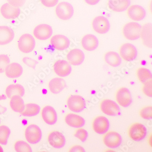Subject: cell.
<instances>
[{
  "label": "cell",
  "instance_id": "ffe728a7",
  "mask_svg": "<svg viewBox=\"0 0 152 152\" xmlns=\"http://www.w3.org/2000/svg\"><path fill=\"white\" fill-rule=\"evenodd\" d=\"M42 117L44 121L48 125L56 124L57 121L56 112L53 107L47 106L42 111Z\"/></svg>",
  "mask_w": 152,
  "mask_h": 152
},
{
  "label": "cell",
  "instance_id": "d6986e66",
  "mask_svg": "<svg viewBox=\"0 0 152 152\" xmlns=\"http://www.w3.org/2000/svg\"><path fill=\"white\" fill-rule=\"evenodd\" d=\"M67 58L70 64L77 66L80 65L83 62L85 56L82 50L78 48H74L69 52Z\"/></svg>",
  "mask_w": 152,
  "mask_h": 152
},
{
  "label": "cell",
  "instance_id": "4dcf8cb0",
  "mask_svg": "<svg viewBox=\"0 0 152 152\" xmlns=\"http://www.w3.org/2000/svg\"><path fill=\"white\" fill-rule=\"evenodd\" d=\"M40 107L39 105L34 103H28L25 106V109L21 115L24 117H33L39 113Z\"/></svg>",
  "mask_w": 152,
  "mask_h": 152
},
{
  "label": "cell",
  "instance_id": "7a4b0ae2",
  "mask_svg": "<svg viewBox=\"0 0 152 152\" xmlns=\"http://www.w3.org/2000/svg\"><path fill=\"white\" fill-rule=\"evenodd\" d=\"M18 45L20 51L25 53H29L33 51L35 47V41L33 36L25 34L19 38Z\"/></svg>",
  "mask_w": 152,
  "mask_h": 152
},
{
  "label": "cell",
  "instance_id": "5b68a950",
  "mask_svg": "<svg viewBox=\"0 0 152 152\" xmlns=\"http://www.w3.org/2000/svg\"><path fill=\"white\" fill-rule=\"evenodd\" d=\"M68 108L72 112L80 113L86 108V103L85 99L79 95H71L67 100Z\"/></svg>",
  "mask_w": 152,
  "mask_h": 152
},
{
  "label": "cell",
  "instance_id": "f35d334b",
  "mask_svg": "<svg viewBox=\"0 0 152 152\" xmlns=\"http://www.w3.org/2000/svg\"><path fill=\"white\" fill-rule=\"evenodd\" d=\"M43 6L47 7H52L58 3V0H40Z\"/></svg>",
  "mask_w": 152,
  "mask_h": 152
},
{
  "label": "cell",
  "instance_id": "ab89813d",
  "mask_svg": "<svg viewBox=\"0 0 152 152\" xmlns=\"http://www.w3.org/2000/svg\"><path fill=\"white\" fill-rule=\"evenodd\" d=\"M24 63L30 67L35 68L36 65L38 64V62L36 60L32 59V58L29 57H24L23 59Z\"/></svg>",
  "mask_w": 152,
  "mask_h": 152
},
{
  "label": "cell",
  "instance_id": "bcb514c9",
  "mask_svg": "<svg viewBox=\"0 0 152 152\" xmlns=\"http://www.w3.org/2000/svg\"><path fill=\"white\" fill-rule=\"evenodd\" d=\"M3 152V149H2V147H1V146H0V152Z\"/></svg>",
  "mask_w": 152,
  "mask_h": 152
},
{
  "label": "cell",
  "instance_id": "d4e9b609",
  "mask_svg": "<svg viewBox=\"0 0 152 152\" xmlns=\"http://www.w3.org/2000/svg\"><path fill=\"white\" fill-rule=\"evenodd\" d=\"M130 5V0H110L108 7L113 12H123L129 8Z\"/></svg>",
  "mask_w": 152,
  "mask_h": 152
},
{
  "label": "cell",
  "instance_id": "277c9868",
  "mask_svg": "<svg viewBox=\"0 0 152 152\" xmlns=\"http://www.w3.org/2000/svg\"><path fill=\"white\" fill-rule=\"evenodd\" d=\"M56 12L57 16L59 19L68 20L73 16L74 10L72 5L68 2H61L56 6Z\"/></svg>",
  "mask_w": 152,
  "mask_h": 152
},
{
  "label": "cell",
  "instance_id": "e0dca14e",
  "mask_svg": "<svg viewBox=\"0 0 152 152\" xmlns=\"http://www.w3.org/2000/svg\"><path fill=\"white\" fill-rule=\"evenodd\" d=\"M48 140L51 146L56 148L63 147L66 142L65 137L62 133L56 131L50 133Z\"/></svg>",
  "mask_w": 152,
  "mask_h": 152
},
{
  "label": "cell",
  "instance_id": "8fae6325",
  "mask_svg": "<svg viewBox=\"0 0 152 152\" xmlns=\"http://www.w3.org/2000/svg\"><path fill=\"white\" fill-rule=\"evenodd\" d=\"M103 141L107 147L114 148L118 147L122 142L121 136L116 132H107L103 137Z\"/></svg>",
  "mask_w": 152,
  "mask_h": 152
},
{
  "label": "cell",
  "instance_id": "52a82bcc",
  "mask_svg": "<svg viewBox=\"0 0 152 152\" xmlns=\"http://www.w3.org/2000/svg\"><path fill=\"white\" fill-rule=\"evenodd\" d=\"M100 108L102 112L108 115L117 116L121 114L118 105L110 99L103 100L100 104Z\"/></svg>",
  "mask_w": 152,
  "mask_h": 152
},
{
  "label": "cell",
  "instance_id": "ba28073f",
  "mask_svg": "<svg viewBox=\"0 0 152 152\" xmlns=\"http://www.w3.org/2000/svg\"><path fill=\"white\" fill-rule=\"evenodd\" d=\"M92 26L95 32L103 34L108 32L110 24L108 20L103 16H97L94 18L92 22Z\"/></svg>",
  "mask_w": 152,
  "mask_h": 152
},
{
  "label": "cell",
  "instance_id": "60d3db41",
  "mask_svg": "<svg viewBox=\"0 0 152 152\" xmlns=\"http://www.w3.org/2000/svg\"><path fill=\"white\" fill-rule=\"evenodd\" d=\"M10 5L14 7H20L23 6L26 0H7Z\"/></svg>",
  "mask_w": 152,
  "mask_h": 152
},
{
  "label": "cell",
  "instance_id": "74e56055",
  "mask_svg": "<svg viewBox=\"0 0 152 152\" xmlns=\"http://www.w3.org/2000/svg\"><path fill=\"white\" fill-rule=\"evenodd\" d=\"M152 80H148L143 83L142 91L146 96L148 97L152 96Z\"/></svg>",
  "mask_w": 152,
  "mask_h": 152
},
{
  "label": "cell",
  "instance_id": "484cf974",
  "mask_svg": "<svg viewBox=\"0 0 152 152\" xmlns=\"http://www.w3.org/2000/svg\"><path fill=\"white\" fill-rule=\"evenodd\" d=\"M66 87L65 80L62 78H53L48 83V88L50 91L53 94H58Z\"/></svg>",
  "mask_w": 152,
  "mask_h": 152
},
{
  "label": "cell",
  "instance_id": "6da1fadb",
  "mask_svg": "<svg viewBox=\"0 0 152 152\" xmlns=\"http://www.w3.org/2000/svg\"><path fill=\"white\" fill-rule=\"evenodd\" d=\"M141 28V25L136 22L127 23L123 27V35L129 40H135L140 38Z\"/></svg>",
  "mask_w": 152,
  "mask_h": 152
},
{
  "label": "cell",
  "instance_id": "30bf717a",
  "mask_svg": "<svg viewBox=\"0 0 152 152\" xmlns=\"http://www.w3.org/2000/svg\"><path fill=\"white\" fill-rule=\"evenodd\" d=\"M115 98L118 103L121 107H126L132 102V97L129 90L126 87H121L117 91Z\"/></svg>",
  "mask_w": 152,
  "mask_h": 152
},
{
  "label": "cell",
  "instance_id": "9c48e42d",
  "mask_svg": "<svg viewBox=\"0 0 152 152\" xmlns=\"http://www.w3.org/2000/svg\"><path fill=\"white\" fill-rule=\"evenodd\" d=\"M119 53L122 58L127 61H131L135 59L137 54L135 47L129 43L121 45L119 48Z\"/></svg>",
  "mask_w": 152,
  "mask_h": 152
},
{
  "label": "cell",
  "instance_id": "4316f807",
  "mask_svg": "<svg viewBox=\"0 0 152 152\" xmlns=\"http://www.w3.org/2000/svg\"><path fill=\"white\" fill-rule=\"evenodd\" d=\"M23 73L22 66L17 63H12L9 64L5 70V74L8 78H17L20 77Z\"/></svg>",
  "mask_w": 152,
  "mask_h": 152
},
{
  "label": "cell",
  "instance_id": "d590c367",
  "mask_svg": "<svg viewBox=\"0 0 152 152\" xmlns=\"http://www.w3.org/2000/svg\"><path fill=\"white\" fill-rule=\"evenodd\" d=\"M140 116L144 119H150L152 118V106H148L142 108L139 112Z\"/></svg>",
  "mask_w": 152,
  "mask_h": 152
},
{
  "label": "cell",
  "instance_id": "9a60e30c",
  "mask_svg": "<svg viewBox=\"0 0 152 152\" xmlns=\"http://www.w3.org/2000/svg\"><path fill=\"white\" fill-rule=\"evenodd\" d=\"M53 70L56 74L60 77L68 76L71 73L72 68L66 60H57L53 65Z\"/></svg>",
  "mask_w": 152,
  "mask_h": 152
},
{
  "label": "cell",
  "instance_id": "f6af8a7d",
  "mask_svg": "<svg viewBox=\"0 0 152 152\" xmlns=\"http://www.w3.org/2000/svg\"><path fill=\"white\" fill-rule=\"evenodd\" d=\"M149 143L150 146L152 147V135L150 136V138L149 139Z\"/></svg>",
  "mask_w": 152,
  "mask_h": 152
},
{
  "label": "cell",
  "instance_id": "836d02e7",
  "mask_svg": "<svg viewBox=\"0 0 152 152\" xmlns=\"http://www.w3.org/2000/svg\"><path fill=\"white\" fill-rule=\"evenodd\" d=\"M15 151L17 152H31L32 148L29 145L23 141H18L14 145Z\"/></svg>",
  "mask_w": 152,
  "mask_h": 152
},
{
  "label": "cell",
  "instance_id": "44dd1931",
  "mask_svg": "<svg viewBox=\"0 0 152 152\" xmlns=\"http://www.w3.org/2000/svg\"><path fill=\"white\" fill-rule=\"evenodd\" d=\"M98 39L94 35H86L81 39L82 47L88 51L95 50L98 47Z\"/></svg>",
  "mask_w": 152,
  "mask_h": 152
},
{
  "label": "cell",
  "instance_id": "603a6c76",
  "mask_svg": "<svg viewBox=\"0 0 152 152\" xmlns=\"http://www.w3.org/2000/svg\"><path fill=\"white\" fill-rule=\"evenodd\" d=\"M152 24L147 23L145 24L141 28L140 37L142 43L147 47L152 48Z\"/></svg>",
  "mask_w": 152,
  "mask_h": 152
},
{
  "label": "cell",
  "instance_id": "b9f144b4",
  "mask_svg": "<svg viewBox=\"0 0 152 152\" xmlns=\"http://www.w3.org/2000/svg\"><path fill=\"white\" fill-rule=\"evenodd\" d=\"M69 152H85V149L83 148L82 147L80 146V145H75L72 146L71 148L69 149Z\"/></svg>",
  "mask_w": 152,
  "mask_h": 152
},
{
  "label": "cell",
  "instance_id": "3957f363",
  "mask_svg": "<svg viewBox=\"0 0 152 152\" xmlns=\"http://www.w3.org/2000/svg\"><path fill=\"white\" fill-rule=\"evenodd\" d=\"M129 136L133 140L139 141L145 138L147 134L146 128L140 123H134L130 126L129 128Z\"/></svg>",
  "mask_w": 152,
  "mask_h": 152
},
{
  "label": "cell",
  "instance_id": "7bdbcfd3",
  "mask_svg": "<svg viewBox=\"0 0 152 152\" xmlns=\"http://www.w3.org/2000/svg\"><path fill=\"white\" fill-rule=\"evenodd\" d=\"M85 2L90 5H95L100 1V0H84Z\"/></svg>",
  "mask_w": 152,
  "mask_h": 152
},
{
  "label": "cell",
  "instance_id": "7402d4cb",
  "mask_svg": "<svg viewBox=\"0 0 152 152\" xmlns=\"http://www.w3.org/2000/svg\"><path fill=\"white\" fill-rule=\"evenodd\" d=\"M14 32L7 26H0V45H7L14 38Z\"/></svg>",
  "mask_w": 152,
  "mask_h": 152
},
{
  "label": "cell",
  "instance_id": "e575fe53",
  "mask_svg": "<svg viewBox=\"0 0 152 152\" xmlns=\"http://www.w3.org/2000/svg\"><path fill=\"white\" fill-rule=\"evenodd\" d=\"M10 62V58L6 54H0V74L5 72Z\"/></svg>",
  "mask_w": 152,
  "mask_h": 152
},
{
  "label": "cell",
  "instance_id": "4fadbf2b",
  "mask_svg": "<svg viewBox=\"0 0 152 152\" xmlns=\"http://www.w3.org/2000/svg\"><path fill=\"white\" fill-rule=\"evenodd\" d=\"M110 123L104 116H98L95 118L92 123V128L96 133L103 134L108 130Z\"/></svg>",
  "mask_w": 152,
  "mask_h": 152
},
{
  "label": "cell",
  "instance_id": "8992f818",
  "mask_svg": "<svg viewBox=\"0 0 152 152\" xmlns=\"http://www.w3.org/2000/svg\"><path fill=\"white\" fill-rule=\"evenodd\" d=\"M42 135L41 130L35 124L28 126L25 130V138L27 141L31 144H36L39 142Z\"/></svg>",
  "mask_w": 152,
  "mask_h": 152
},
{
  "label": "cell",
  "instance_id": "7c38bea8",
  "mask_svg": "<svg viewBox=\"0 0 152 152\" xmlns=\"http://www.w3.org/2000/svg\"><path fill=\"white\" fill-rule=\"evenodd\" d=\"M33 34L37 39L45 40L51 37L53 34L52 28L48 24H41L34 28Z\"/></svg>",
  "mask_w": 152,
  "mask_h": 152
},
{
  "label": "cell",
  "instance_id": "5bb4252c",
  "mask_svg": "<svg viewBox=\"0 0 152 152\" xmlns=\"http://www.w3.org/2000/svg\"><path fill=\"white\" fill-rule=\"evenodd\" d=\"M50 44L56 50L62 51L68 48L70 45V41L65 36L57 34L52 37Z\"/></svg>",
  "mask_w": 152,
  "mask_h": 152
},
{
  "label": "cell",
  "instance_id": "ac0fdd59",
  "mask_svg": "<svg viewBox=\"0 0 152 152\" xmlns=\"http://www.w3.org/2000/svg\"><path fill=\"white\" fill-rule=\"evenodd\" d=\"M129 18L135 21H141L146 17V11L141 6L133 5L129 7L127 11Z\"/></svg>",
  "mask_w": 152,
  "mask_h": 152
},
{
  "label": "cell",
  "instance_id": "cb8c5ba5",
  "mask_svg": "<svg viewBox=\"0 0 152 152\" xmlns=\"http://www.w3.org/2000/svg\"><path fill=\"white\" fill-rule=\"evenodd\" d=\"M66 124L71 127L80 128L85 125V120L80 115L73 113H69L65 117Z\"/></svg>",
  "mask_w": 152,
  "mask_h": 152
},
{
  "label": "cell",
  "instance_id": "d6a6232c",
  "mask_svg": "<svg viewBox=\"0 0 152 152\" xmlns=\"http://www.w3.org/2000/svg\"><path fill=\"white\" fill-rule=\"evenodd\" d=\"M11 133V130L8 126H0V143L2 145L7 144L8 138Z\"/></svg>",
  "mask_w": 152,
  "mask_h": 152
},
{
  "label": "cell",
  "instance_id": "83f0119b",
  "mask_svg": "<svg viewBox=\"0 0 152 152\" xmlns=\"http://www.w3.org/2000/svg\"><path fill=\"white\" fill-rule=\"evenodd\" d=\"M104 60L107 64L113 67H117L121 63V59L119 55L113 51L107 52L104 56Z\"/></svg>",
  "mask_w": 152,
  "mask_h": 152
},
{
  "label": "cell",
  "instance_id": "f546056e",
  "mask_svg": "<svg viewBox=\"0 0 152 152\" xmlns=\"http://www.w3.org/2000/svg\"><path fill=\"white\" fill-rule=\"evenodd\" d=\"M10 105L12 110L17 113H22L25 109L23 100L20 96H12L10 100Z\"/></svg>",
  "mask_w": 152,
  "mask_h": 152
},
{
  "label": "cell",
  "instance_id": "7dc6e473",
  "mask_svg": "<svg viewBox=\"0 0 152 152\" xmlns=\"http://www.w3.org/2000/svg\"><path fill=\"white\" fill-rule=\"evenodd\" d=\"M1 119L0 118V123H1Z\"/></svg>",
  "mask_w": 152,
  "mask_h": 152
},
{
  "label": "cell",
  "instance_id": "f1b7e54d",
  "mask_svg": "<svg viewBox=\"0 0 152 152\" xmlns=\"http://www.w3.org/2000/svg\"><path fill=\"white\" fill-rule=\"evenodd\" d=\"M6 93L9 98L14 96H23L25 94V90L23 86L20 84H12L7 87Z\"/></svg>",
  "mask_w": 152,
  "mask_h": 152
},
{
  "label": "cell",
  "instance_id": "8d00e7d4",
  "mask_svg": "<svg viewBox=\"0 0 152 152\" xmlns=\"http://www.w3.org/2000/svg\"><path fill=\"white\" fill-rule=\"evenodd\" d=\"M74 136L82 142H85L88 138V133L85 129L80 128L75 131Z\"/></svg>",
  "mask_w": 152,
  "mask_h": 152
},
{
  "label": "cell",
  "instance_id": "ee69618b",
  "mask_svg": "<svg viewBox=\"0 0 152 152\" xmlns=\"http://www.w3.org/2000/svg\"><path fill=\"white\" fill-rule=\"evenodd\" d=\"M6 98H7V97H6V95H0V101L5 100V99H6Z\"/></svg>",
  "mask_w": 152,
  "mask_h": 152
},
{
  "label": "cell",
  "instance_id": "1f68e13d",
  "mask_svg": "<svg viewBox=\"0 0 152 152\" xmlns=\"http://www.w3.org/2000/svg\"><path fill=\"white\" fill-rule=\"evenodd\" d=\"M137 75L139 81L144 83L152 79V73L149 69L144 68H140L137 71Z\"/></svg>",
  "mask_w": 152,
  "mask_h": 152
},
{
  "label": "cell",
  "instance_id": "2e32d148",
  "mask_svg": "<svg viewBox=\"0 0 152 152\" xmlns=\"http://www.w3.org/2000/svg\"><path fill=\"white\" fill-rule=\"evenodd\" d=\"M0 12L3 18L7 19H16L20 13L18 7H14L8 3H5L1 6Z\"/></svg>",
  "mask_w": 152,
  "mask_h": 152
}]
</instances>
